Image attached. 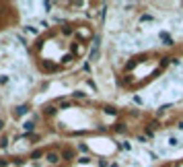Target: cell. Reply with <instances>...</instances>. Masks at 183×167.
I'll list each match as a JSON object with an SVG mask.
<instances>
[{"label":"cell","instance_id":"13","mask_svg":"<svg viewBox=\"0 0 183 167\" xmlns=\"http://www.w3.org/2000/svg\"><path fill=\"white\" fill-rule=\"evenodd\" d=\"M2 126H4V122H2V120H0V130H2Z\"/></svg>","mask_w":183,"mask_h":167},{"label":"cell","instance_id":"2","mask_svg":"<svg viewBox=\"0 0 183 167\" xmlns=\"http://www.w3.org/2000/svg\"><path fill=\"white\" fill-rule=\"evenodd\" d=\"M160 39L165 41V46H173V39L167 35V33H160Z\"/></svg>","mask_w":183,"mask_h":167},{"label":"cell","instance_id":"4","mask_svg":"<svg viewBox=\"0 0 183 167\" xmlns=\"http://www.w3.org/2000/svg\"><path fill=\"white\" fill-rule=\"evenodd\" d=\"M43 111H46V116H54V114H56V108H54V105H46Z\"/></svg>","mask_w":183,"mask_h":167},{"label":"cell","instance_id":"9","mask_svg":"<svg viewBox=\"0 0 183 167\" xmlns=\"http://www.w3.org/2000/svg\"><path fill=\"white\" fill-rule=\"evenodd\" d=\"M115 130H117V132H126V126H124V124H117Z\"/></svg>","mask_w":183,"mask_h":167},{"label":"cell","instance_id":"3","mask_svg":"<svg viewBox=\"0 0 183 167\" xmlns=\"http://www.w3.org/2000/svg\"><path fill=\"white\" fill-rule=\"evenodd\" d=\"M23 114H27V105H19L17 111H14V116H23Z\"/></svg>","mask_w":183,"mask_h":167},{"label":"cell","instance_id":"11","mask_svg":"<svg viewBox=\"0 0 183 167\" xmlns=\"http://www.w3.org/2000/svg\"><path fill=\"white\" fill-rule=\"evenodd\" d=\"M70 60H72V54H66V56L62 58V62H70Z\"/></svg>","mask_w":183,"mask_h":167},{"label":"cell","instance_id":"12","mask_svg":"<svg viewBox=\"0 0 183 167\" xmlns=\"http://www.w3.org/2000/svg\"><path fill=\"white\" fill-rule=\"evenodd\" d=\"M97 56H99V50H93V54H91V58H93V60H97Z\"/></svg>","mask_w":183,"mask_h":167},{"label":"cell","instance_id":"6","mask_svg":"<svg viewBox=\"0 0 183 167\" xmlns=\"http://www.w3.org/2000/svg\"><path fill=\"white\" fill-rule=\"evenodd\" d=\"M41 155H43V151H41V149H35L33 153H31V159H39Z\"/></svg>","mask_w":183,"mask_h":167},{"label":"cell","instance_id":"8","mask_svg":"<svg viewBox=\"0 0 183 167\" xmlns=\"http://www.w3.org/2000/svg\"><path fill=\"white\" fill-rule=\"evenodd\" d=\"M54 68H56V66H54V64H49V62L43 64V70H54Z\"/></svg>","mask_w":183,"mask_h":167},{"label":"cell","instance_id":"7","mask_svg":"<svg viewBox=\"0 0 183 167\" xmlns=\"http://www.w3.org/2000/svg\"><path fill=\"white\" fill-rule=\"evenodd\" d=\"M62 33H64V35H72L74 29H72V27H62Z\"/></svg>","mask_w":183,"mask_h":167},{"label":"cell","instance_id":"10","mask_svg":"<svg viewBox=\"0 0 183 167\" xmlns=\"http://www.w3.org/2000/svg\"><path fill=\"white\" fill-rule=\"evenodd\" d=\"M25 130H33V122H27L25 124Z\"/></svg>","mask_w":183,"mask_h":167},{"label":"cell","instance_id":"5","mask_svg":"<svg viewBox=\"0 0 183 167\" xmlns=\"http://www.w3.org/2000/svg\"><path fill=\"white\" fill-rule=\"evenodd\" d=\"M105 114H109V116H115V114H117V109H115V108H111V105H105Z\"/></svg>","mask_w":183,"mask_h":167},{"label":"cell","instance_id":"1","mask_svg":"<svg viewBox=\"0 0 183 167\" xmlns=\"http://www.w3.org/2000/svg\"><path fill=\"white\" fill-rule=\"evenodd\" d=\"M46 161L49 165H58L60 161H62V153H58V151H47L46 153Z\"/></svg>","mask_w":183,"mask_h":167}]
</instances>
